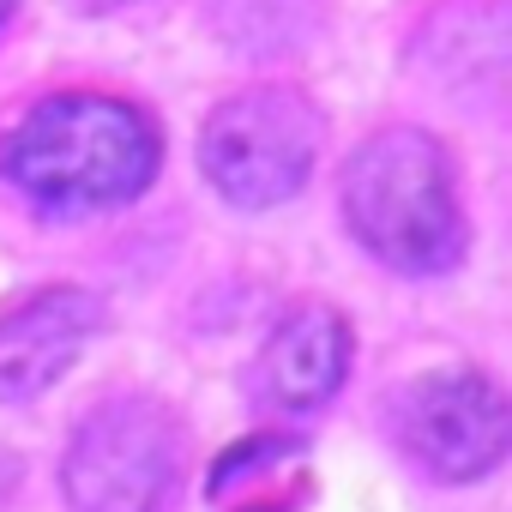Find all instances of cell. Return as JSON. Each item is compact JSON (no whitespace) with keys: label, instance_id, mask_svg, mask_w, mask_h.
<instances>
[{"label":"cell","instance_id":"cell-1","mask_svg":"<svg viewBox=\"0 0 512 512\" xmlns=\"http://www.w3.org/2000/svg\"><path fill=\"white\" fill-rule=\"evenodd\" d=\"M157 127L145 109L79 91L37 103L0 145L7 181L49 211H97L145 193L157 175Z\"/></svg>","mask_w":512,"mask_h":512},{"label":"cell","instance_id":"cell-2","mask_svg":"<svg viewBox=\"0 0 512 512\" xmlns=\"http://www.w3.org/2000/svg\"><path fill=\"white\" fill-rule=\"evenodd\" d=\"M344 217L392 272H446L464 253L446 151L416 127L374 133L344 169Z\"/></svg>","mask_w":512,"mask_h":512},{"label":"cell","instance_id":"cell-3","mask_svg":"<svg viewBox=\"0 0 512 512\" xmlns=\"http://www.w3.org/2000/svg\"><path fill=\"white\" fill-rule=\"evenodd\" d=\"M314 151H320V115L278 85L229 97L199 133L205 181L241 211H266L290 199L308 181Z\"/></svg>","mask_w":512,"mask_h":512},{"label":"cell","instance_id":"cell-4","mask_svg":"<svg viewBox=\"0 0 512 512\" xmlns=\"http://www.w3.org/2000/svg\"><path fill=\"white\" fill-rule=\"evenodd\" d=\"M61 476L79 512H163L181 482V428L151 398H109L79 422Z\"/></svg>","mask_w":512,"mask_h":512},{"label":"cell","instance_id":"cell-5","mask_svg":"<svg viewBox=\"0 0 512 512\" xmlns=\"http://www.w3.org/2000/svg\"><path fill=\"white\" fill-rule=\"evenodd\" d=\"M398 440L446 482H476L506 452V398L476 368L422 374L398 392Z\"/></svg>","mask_w":512,"mask_h":512},{"label":"cell","instance_id":"cell-6","mask_svg":"<svg viewBox=\"0 0 512 512\" xmlns=\"http://www.w3.org/2000/svg\"><path fill=\"white\" fill-rule=\"evenodd\" d=\"M97 326H103V308L85 290H43L25 308H13L0 320V398L49 392L79 362Z\"/></svg>","mask_w":512,"mask_h":512},{"label":"cell","instance_id":"cell-7","mask_svg":"<svg viewBox=\"0 0 512 512\" xmlns=\"http://www.w3.org/2000/svg\"><path fill=\"white\" fill-rule=\"evenodd\" d=\"M350 368V326L332 308H296L266 344V392L284 410H320Z\"/></svg>","mask_w":512,"mask_h":512},{"label":"cell","instance_id":"cell-8","mask_svg":"<svg viewBox=\"0 0 512 512\" xmlns=\"http://www.w3.org/2000/svg\"><path fill=\"white\" fill-rule=\"evenodd\" d=\"M308 488H314V476H308L302 440H290V434H253L211 464L217 512H296L308 500Z\"/></svg>","mask_w":512,"mask_h":512},{"label":"cell","instance_id":"cell-9","mask_svg":"<svg viewBox=\"0 0 512 512\" xmlns=\"http://www.w3.org/2000/svg\"><path fill=\"white\" fill-rule=\"evenodd\" d=\"M85 7H91V13H109V7H121V0H85Z\"/></svg>","mask_w":512,"mask_h":512},{"label":"cell","instance_id":"cell-10","mask_svg":"<svg viewBox=\"0 0 512 512\" xmlns=\"http://www.w3.org/2000/svg\"><path fill=\"white\" fill-rule=\"evenodd\" d=\"M7 13H13V0H0V19H7Z\"/></svg>","mask_w":512,"mask_h":512}]
</instances>
